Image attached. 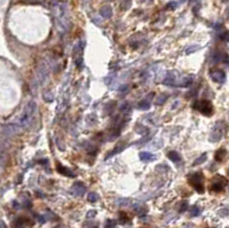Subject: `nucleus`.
<instances>
[{
  "mask_svg": "<svg viewBox=\"0 0 229 228\" xmlns=\"http://www.w3.org/2000/svg\"><path fill=\"white\" fill-rule=\"evenodd\" d=\"M34 111H36V103L33 101H31V102H29L27 104V107L24 109L23 114L21 115L20 121H18V123H20V125L22 127H25V126H28V125L30 124Z\"/></svg>",
  "mask_w": 229,
  "mask_h": 228,
  "instance_id": "nucleus-1",
  "label": "nucleus"
},
{
  "mask_svg": "<svg viewBox=\"0 0 229 228\" xmlns=\"http://www.w3.org/2000/svg\"><path fill=\"white\" fill-rule=\"evenodd\" d=\"M203 180H204V175H203L202 172H197V173H194L191 177L189 178V182L190 184L193 186L195 189H196L198 193H204V186H203Z\"/></svg>",
  "mask_w": 229,
  "mask_h": 228,
  "instance_id": "nucleus-2",
  "label": "nucleus"
},
{
  "mask_svg": "<svg viewBox=\"0 0 229 228\" xmlns=\"http://www.w3.org/2000/svg\"><path fill=\"white\" fill-rule=\"evenodd\" d=\"M194 108H195V109H198L203 115H206V116H210L213 111L212 103L209 102V101H206V100L196 102V103L194 104Z\"/></svg>",
  "mask_w": 229,
  "mask_h": 228,
  "instance_id": "nucleus-3",
  "label": "nucleus"
},
{
  "mask_svg": "<svg viewBox=\"0 0 229 228\" xmlns=\"http://www.w3.org/2000/svg\"><path fill=\"white\" fill-rule=\"evenodd\" d=\"M227 180L221 175H216L212 179V184H211V190L214 191H221L223 188L226 187Z\"/></svg>",
  "mask_w": 229,
  "mask_h": 228,
  "instance_id": "nucleus-4",
  "label": "nucleus"
},
{
  "mask_svg": "<svg viewBox=\"0 0 229 228\" xmlns=\"http://www.w3.org/2000/svg\"><path fill=\"white\" fill-rule=\"evenodd\" d=\"M210 76L212 77V79L216 83H222L225 79H226V74L223 70H220V69H213V70L210 71Z\"/></svg>",
  "mask_w": 229,
  "mask_h": 228,
  "instance_id": "nucleus-5",
  "label": "nucleus"
},
{
  "mask_svg": "<svg viewBox=\"0 0 229 228\" xmlns=\"http://www.w3.org/2000/svg\"><path fill=\"white\" fill-rule=\"evenodd\" d=\"M72 191L73 194L76 195V196H83L84 193L86 191V186L84 184H81V182L77 181L73 184L72 186Z\"/></svg>",
  "mask_w": 229,
  "mask_h": 228,
  "instance_id": "nucleus-6",
  "label": "nucleus"
},
{
  "mask_svg": "<svg viewBox=\"0 0 229 228\" xmlns=\"http://www.w3.org/2000/svg\"><path fill=\"white\" fill-rule=\"evenodd\" d=\"M222 137V128L219 127V126H216L214 130L212 131V134L210 137V140L212 142H216V141H220Z\"/></svg>",
  "mask_w": 229,
  "mask_h": 228,
  "instance_id": "nucleus-7",
  "label": "nucleus"
},
{
  "mask_svg": "<svg viewBox=\"0 0 229 228\" xmlns=\"http://www.w3.org/2000/svg\"><path fill=\"white\" fill-rule=\"evenodd\" d=\"M139 158L142 162H151L155 159V155H153L151 153H148V151H142L139 154Z\"/></svg>",
  "mask_w": 229,
  "mask_h": 228,
  "instance_id": "nucleus-8",
  "label": "nucleus"
},
{
  "mask_svg": "<svg viewBox=\"0 0 229 228\" xmlns=\"http://www.w3.org/2000/svg\"><path fill=\"white\" fill-rule=\"evenodd\" d=\"M100 14H101V16L104 17V18H109L111 15H112V9H111V7L110 6H103L100 10Z\"/></svg>",
  "mask_w": 229,
  "mask_h": 228,
  "instance_id": "nucleus-9",
  "label": "nucleus"
},
{
  "mask_svg": "<svg viewBox=\"0 0 229 228\" xmlns=\"http://www.w3.org/2000/svg\"><path fill=\"white\" fill-rule=\"evenodd\" d=\"M57 171L60 172L61 174H64V175H66V177H70V178H73V177H75V174L70 171L69 168H64V166H62L61 164H57Z\"/></svg>",
  "mask_w": 229,
  "mask_h": 228,
  "instance_id": "nucleus-10",
  "label": "nucleus"
},
{
  "mask_svg": "<svg viewBox=\"0 0 229 228\" xmlns=\"http://www.w3.org/2000/svg\"><path fill=\"white\" fill-rule=\"evenodd\" d=\"M167 157L173 162V163H180L181 162V156H180L179 153L176 151H169L167 154Z\"/></svg>",
  "mask_w": 229,
  "mask_h": 228,
  "instance_id": "nucleus-11",
  "label": "nucleus"
},
{
  "mask_svg": "<svg viewBox=\"0 0 229 228\" xmlns=\"http://www.w3.org/2000/svg\"><path fill=\"white\" fill-rule=\"evenodd\" d=\"M164 84L167 85V86H174V85H175V76H174L172 72H169V74L166 76L165 80H164Z\"/></svg>",
  "mask_w": 229,
  "mask_h": 228,
  "instance_id": "nucleus-12",
  "label": "nucleus"
},
{
  "mask_svg": "<svg viewBox=\"0 0 229 228\" xmlns=\"http://www.w3.org/2000/svg\"><path fill=\"white\" fill-rule=\"evenodd\" d=\"M150 108V102L148 100H142L138 103V109L140 110H147Z\"/></svg>",
  "mask_w": 229,
  "mask_h": 228,
  "instance_id": "nucleus-13",
  "label": "nucleus"
},
{
  "mask_svg": "<svg viewBox=\"0 0 229 228\" xmlns=\"http://www.w3.org/2000/svg\"><path fill=\"white\" fill-rule=\"evenodd\" d=\"M117 225L116 220H111V219H108L106 221V225H104V228H115Z\"/></svg>",
  "mask_w": 229,
  "mask_h": 228,
  "instance_id": "nucleus-14",
  "label": "nucleus"
},
{
  "mask_svg": "<svg viewBox=\"0 0 229 228\" xmlns=\"http://www.w3.org/2000/svg\"><path fill=\"white\" fill-rule=\"evenodd\" d=\"M99 195L96 194V193H90V194H88V201L90 202H97L99 201Z\"/></svg>",
  "mask_w": 229,
  "mask_h": 228,
  "instance_id": "nucleus-15",
  "label": "nucleus"
},
{
  "mask_svg": "<svg viewBox=\"0 0 229 228\" xmlns=\"http://www.w3.org/2000/svg\"><path fill=\"white\" fill-rule=\"evenodd\" d=\"M225 155H226V151H225V149H220V150L218 151L216 156V161H222V158H223V156H225Z\"/></svg>",
  "mask_w": 229,
  "mask_h": 228,
  "instance_id": "nucleus-16",
  "label": "nucleus"
},
{
  "mask_svg": "<svg viewBox=\"0 0 229 228\" xmlns=\"http://www.w3.org/2000/svg\"><path fill=\"white\" fill-rule=\"evenodd\" d=\"M206 159V154H204V155H202V156H200V157L199 158H197L196 161H195V163H194V165H195V166H196V165H199V164H202L203 162L205 161Z\"/></svg>",
  "mask_w": 229,
  "mask_h": 228,
  "instance_id": "nucleus-17",
  "label": "nucleus"
},
{
  "mask_svg": "<svg viewBox=\"0 0 229 228\" xmlns=\"http://www.w3.org/2000/svg\"><path fill=\"white\" fill-rule=\"evenodd\" d=\"M193 77H187L185 78L182 80V84H181V86H189L190 84H191V81H193V79H191Z\"/></svg>",
  "mask_w": 229,
  "mask_h": 228,
  "instance_id": "nucleus-18",
  "label": "nucleus"
},
{
  "mask_svg": "<svg viewBox=\"0 0 229 228\" xmlns=\"http://www.w3.org/2000/svg\"><path fill=\"white\" fill-rule=\"evenodd\" d=\"M199 213H200V210H199V208H197V206H194L193 210H191V215H194V217H197Z\"/></svg>",
  "mask_w": 229,
  "mask_h": 228,
  "instance_id": "nucleus-19",
  "label": "nucleus"
},
{
  "mask_svg": "<svg viewBox=\"0 0 229 228\" xmlns=\"http://www.w3.org/2000/svg\"><path fill=\"white\" fill-rule=\"evenodd\" d=\"M165 100H166V96H165V95H162V96H159V99H157L156 103L157 104H162Z\"/></svg>",
  "mask_w": 229,
  "mask_h": 228,
  "instance_id": "nucleus-20",
  "label": "nucleus"
},
{
  "mask_svg": "<svg viewBox=\"0 0 229 228\" xmlns=\"http://www.w3.org/2000/svg\"><path fill=\"white\" fill-rule=\"evenodd\" d=\"M96 215V211H94V210H91L88 213H87V218H93Z\"/></svg>",
  "mask_w": 229,
  "mask_h": 228,
  "instance_id": "nucleus-21",
  "label": "nucleus"
},
{
  "mask_svg": "<svg viewBox=\"0 0 229 228\" xmlns=\"http://www.w3.org/2000/svg\"><path fill=\"white\" fill-rule=\"evenodd\" d=\"M97 226H94L93 227V222H88V224H85L83 228H96Z\"/></svg>",
  "mask_w": 229,
  "mask_h": 228,
  "instance_id": "nucleus-22",
  "label": "nucleus"
},
{
  "mask_svg": "<svg viewBox=\"0 0 229 228\" xmlns=\"http://www.w3.org/2000/svg\"><path fill=\"white\" fill-rule=\"evenodd\" d=\"M199 47L198 46H195V47H189V48H188V49H187V53L189 54V53H191V50H194V52H195V50H197L198 49Z\"/></svg>",
  "mask_w": 229,
  "mask_h": 228,
  "instance_id": "nucleus-23",
  "label": "nucleus"
},
{
  "mask_svg": "<svg viewBox=\"0 0 229 228\" xmlns=\"http://www.w3.org/2000/svg\"><path fill=\"white\" fill-rule=\"evenodd\" d=\"M227 37H228V32H225V34L221 36V39H225V40H227Z\"/></svg>",
  "mask_w": 229,
  "mask_h": 228,
  "instance_id": "nucleus-24",
  "label": "nucleus"
},
{
  "mask_svg": "<svg viewBox=\"0 0 229 228\" xmlns=\"http://www.w3.org/2000/svg\"><path fill=\"white\" fill-rule=\"evenodd\" d=\"M0 228H7L6 224H5L3 221H1V220H0Z\"/></svg>",
  "mask_w": 229,
  "mask_h": 228,
  "instance_id": "nucleus-25",
  "label": "nucleus"
}]
</instances>
